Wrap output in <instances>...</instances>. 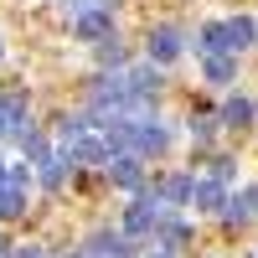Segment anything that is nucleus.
I'll list each match as a JSON object with an SVG mask.
<instances>
[{
    "mask_svg": "<svg viewBox=\"0 0 258 258\" xmlns=\"http://www.w3.org/2000/svg\"><path fill=\"white\" fill-rule=\"evenodd\" d=\"M165 212H170V207H165V202L155 197V191L145 186V191H135V202L124 207V222H119V232H124V238H150V232H155V222L165 217Z\"/></svg>",
    "mask_w": 258,
    "mask_h": 258,
    "instance_id": "obj_1",
    "label": "nucleus"
},
{
    "mask_svg": "<svg viewBox=\"0 0 258 258\" xmlns=\"http://www.w3.org/2000/svg\"><path fill=\"white\" fill-rule=\"evenodd\" d=\"M129 150H135L140 160L165 155V150H170V129H165L160 119H140V124H129Z\"/></svg>",
    "mask_w": 258,
    "mask_h": 258,
    "instance_id": "obj_2",
    "label": "nucleus"
},
{
    "mask_svg": "<svg viewBox=\"0 0 258 258\" xmlns=\"http://www.w3.org/2000/svg\"><path fill=\"white\" fill-rule=\"evenodd\" d=\"M103 165H109V181L119 191H145V160L135 155V150H119V155H109Z\"/></svg>",
    "mask_w": 258,
    "mask_h": 258,
    "instance_id": "obj_3",
    "label": "nucleus"
},
{
    "mask_svg": "<svg viewBox=\"0 0 258 258\" xmlns=\"http://www.w3.org/2000/svg\"><path fill=\"white\" fill-rule=\"evenodd\" d=\"M73 36L98 47L103 36H114V11H109V6H88L83 16H73Z\"/></svg>",
    "mask_w": 258,
    "mask_h": 258,
    "instance_id": "obj_4",
    "label": "nucleus"
},
{
    "mask_svg": "<svg viewBox=\"0 0 258 258\" xmlns=\"http://www.w3.org/2000/svg\"><path fill=\"white\" fill-rule=\"evenodd\" d=\"M186 243H191V222L176 217V212H165L155 222V232H150V248H165V253H181Z\"/></svg>",
    "mask_w": 258,
    "mask_h": 258,
    "instance_id": "obj_5",
    "label": "nucleus"
},
{
    "mask_svg": "<svg viewBox=\"0 0 258 258\" xmlns=\"http://www.w3.org/2000/svg\"><path fill=\"white\" fill-rule=\"evenodd\" d=\"M150 62H155V68H165V62H176L181 52H186V36L176 31V26H150Z\"/></svg>",
    "mask_w": 258,
    "mask_h": 258,
    "instance_id": "obj_6",
    "label": "nucleus"
},
{
    "mask_svg": "<svg viewBox=\"0 0 258 258\" xmlns=\"http://www.w3.org/2000/svg\"><path fill=\"white\" fill-rule=\"evenodd\" d=\"M217 217H222L227 227H243V222H253V217H258V181H253V186H243L238 197H227Z\"/></svg>",
    "mask_w": 258,
    "mask_h": 258,
    "instance_id": "obj_7",
    "label": "nucleus"
},
{
    "mask_svg": "<svg viewBox=\"0 0 258 258\" xmlns=\"http://www.w3.org/2000/svg\"><path fill=\"white\" fill-rule=\"evenodd\" d=\"M253 119H258V103H253L248 93L222 98V109H217V124H222V129H248Z\"/></svg>",
    "mask_w": 258,
    "mask_h": 258,
    "instance_id": "obj_8",
    "label": "nucleus"
},
{
    "mask_svg": "<svg viewBox=\"0 0 258 258\" xmlns=\"http://www.w3.org/2000/svg\"><path fill=\"white\" fill-rule=\"evenodd\" d=\"M197 52L202 57H212V52L238 57V52H232V36H227V21H202V26H197Z\"/></svg>",
    "mask_w": 258,
    "mask_h": 258,
    "instance_id": "obj_9",
    "label": "nucleus"
},
{
    "mask_svg": "<svg viewBox=\"0 0 258 258\" xmlns=\"http://www.w3.org/2000/svg\"><path fill=\"white\" fill-rule=\"evenodd\" d=\"M222 202H227V186H222V181H212V176H197V181H191V202H186V207H197V212H222Z\"/></svg>",
    "mask_w": 258,
    "mask_h": 258,
    "instance_id": "obj_10",
    "label": "nucleus"
},
{
    "mask_svg": "<svg viewBox=\"0 0 258 258\" xmlns=\"http://www.w3.org/2000/svg\"><path fill=\"white\" fill-rule=\"evenodd\" d=\"M88 253H98V258H135V243H129L124 232H114V227H98L88 238Z\"/></svg>",
    "mask_w": 258,
    "mask_h": 258,
    "instance_id": "obj_11",
    "label": "nucleus"
},
{
    "mask_svg": "<svg viewBox=\"0 0 258 258\" xmlns=\"http://www.w3.org/2000/svg\"><path fill=\"white\" fill-rule=\"evenodd\" d=\"M191 181H197V170H176V176H165L160 186H155V197L176 212V207H186L191 202Z\"/></svg>",
    "mask_w": 258,
    "mask_h": 258,
    "instance_id": "obj_12",
    "label": "nucleus"
},
{
    "mask_svg": "<svg viewBox=\"0 0 258 258\" xmlns=\"http://www.w3.org/2000/svg\"><path fill=\"white\" fill-rule=\"evenodd\" d=\"M124 83L135 98H155L160 93V68L155 62H140V68H124Z\"/></svg>",
    "mask_w": 258,
    "mask_h": 258,
    "instance_id": "obj_13",
    "label": "nucleus"
},
{
    "mask_svg": "<svg viewBox=\"0 0 258 258\" xmlns=\"http://www.w3.org/2000/svg\"><path fill=\"white\" fill-rule=\"evenodd\" d=\"M202 78L212 83V88H227V83L238 78V57H227V52H212V57H202Z\"/></svg>",
    "mask_w": 258,
    "mask_h": 258,
    "instance_id": "obj_14",
    "label": "nucleus"
},
{
    "mask_svg": "<svg viewBox=\"0 0 258 258\" xmlns=\"http://www.w3.org/2000/svg\"><path fill=\"white\" fill-rule=\"evenodd\" d=\"M21 212H26V186L0 181V222H16Z\"/></svg>",
    "mask_w": 258,
    "mask_h": 258,
    "instance_id": "obj_15",
    "label": "nucleus"
},
{
    "mask_svg": "<svg viewBox=\"0 0 258 258\" xmlns=\"http://www.w3.org/2000/svg\"><path fill=\"white\" fill-rule=\"evenodd\" d=\"M227 36H232V52H248L258 41V21L253 16H227Z\"/></svg>",
    "mask_w": 258,
    "mask_h": 258,
    "instance_id": "obj_16",
    "label": "nucleus"
},
{
    "mask_svg": "<svg viewBox=\"0 0 258 258\" xmlns=\"http://www.w3.org/2000/svg\"><path fill=\"white\" fill-rule=\"evenodd\" d=\"M217 129H222V124H217V114H207V109L186 119V135H191V145H212V140H217Z\"/></svg>",
    "mask_w": 258,
    "mask_h": 258,
    "instance_id": "obj_17",
    "label": "nucleus"
},
{
    "mask_svg": "<svg viewBox=\"0 0 258 258\" xmlns=\"http://www.w3.org/2000/svg\"><path fill=\"white\" fill-rule=\"evenodd\" d=\"M98 62H103V68H129V47L119 36H103L98 41Z\"/></svg>",
    "mask_w": 258,
    "mask_h": 258,
    "instance_id": "obj_18",
    "label": "nucleus"
},
{
    "mask_svg": "<svg viewBox=\"0 0 258 258\" xmlns=\"http://www.w3.org/2000/svg\"><path fill=\"white\" fill-rule=\"evenodd\" d=\"M207 176H212V181H222V186H227L232 176H238V160H232V155H212V165H207Z\"/></svg>",
    "mask_w": 258,
    "mask_h": 258,
    "instance_id": "obj_19",
    "label": "nucleus"
},
{
    "mask_svg": "<svg viewBox=\"0 0 258 258\" xmlns=\"http://www.w3.org/2000/svg\"><path fill=\"white\" fill-rule=\"evenodd\" d=\"M88 6H98V0H62V11H68V16H83Z\"/></svg>",
    "mask_w": 258,
    "mask_h": 258,
    "instance_id": "obj_20",
    "label": "nucleus"
},
{
    "mask_svg": "<svg viewBox=\"0 0 258 258\" xmlns=\"http://www.w3.org/2000/svg\"><path fill=\"white\" fill-rule=\"evenodd\" d=\"M11 258H47V253H41V248H36V243H26V248H16V253H11Z\"/></svg>",
    "mask_w": 258,
    "mask_h": 258,
    "instance_id": "obj_21",
    "label": "nucleus"
},
{
    "mask_svg": "<svg viewBox=\"0 0 258 258\" xmlns=\"http://www.w3.org/2000/svg\"><path fill=\"white\" fill-rule=\"evenodd\" d=\"M11 135V114H6V98H0V140Z\"/></svg>",
    "mask_w": 258,
    "mask_h": 258,
    "instance_id": "obj_22",
    "label": "nucleus"
},
{
    "mask_svg": "<svg viewBox=\"0 0 258 258\" xmlns=\"http://www.w3.org/2000/svg\"><path fill=\"white\" fill-rule=\"evenodd\" d=\"M73 258H98V253H88V248H78V253H73Z\"/></svg>",
    "mask_w": 258,
    "mask_h": 258,
    "instance_id": "obj_23",
    "label": "nucleus"
},
{
    "mask_svg": "<svg viewBox=\"0 0 258 258\" xmlns=\"http://www.w3.org/2000/svg\"><path fill=\"white\" fill-rule=\"evenodd\" d=\"M0 258H6V243H0Z\"/></svg>",
    "mask_w": 258,
    "mask_h": 258,
    "instance_id": "obj_24",
    "label": "nucleus"
},
{
    "mask_svg": "<svg viewBox=\"0 0 258 258\" xmlns=\"http://www.w3.org/2000/svg\"><path fill=\"white\" fill-rule=\"evenodd\" d=\"M0 57H6V47H0Z\"/></svg>",
    "mask_w": 258,
    "mask_h": 258,
    "instance_id": "obj_25",
    "label": "nucleus"
}]
</instances>
